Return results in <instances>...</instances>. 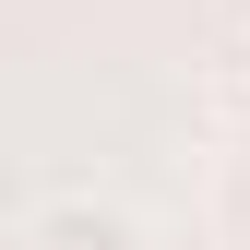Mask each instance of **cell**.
Here are the masks:
<instances>
[{
	"mask_svg": "<svg viewBox=\"0 0 250 250\" xmlns=\"http://www.w3.org/2000/svg\"><path fill=\"white\" fill-rule=\"evenodd\" d=\"M24 250H155V227L131 203H107V191H48L24 214Z\"/></svg>",
	"mask_w": 250,
	"mask_h": 250,
	"instance_id": "1",
	"label": "cell"
}]
</instances>
